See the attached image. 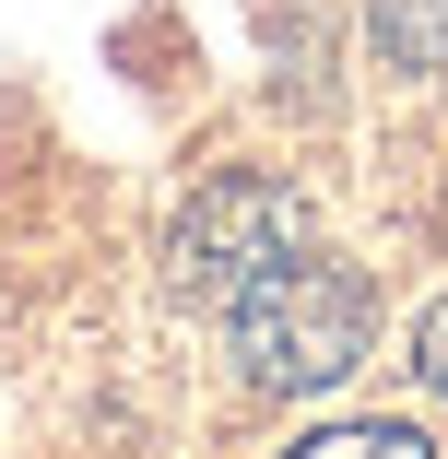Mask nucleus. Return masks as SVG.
<instances>
[{
  "label": "nucleus",
  "mask_w": 448,
  "mask_h": 459,
  "mask_svg": "<svg viewBox=\"0 0 448 459\" xmlns=\"http://www.w3.org/2000/svg\"><path fill=\"white\" fill-rule=\"evenodd\" d=\"M413 377H425V389L448 401V295H436V307L413 318Z\"/></svg>",
  "instance_id": "5"
},
{
  "label": "nucleus",
  "mask_w": 448,
  "mask_h": 459,
  "mask_svg": "<svg viewBox=\"0 0 448 459\" xmlns=\"http://www.w3.org/2000/svg\"><path fill=\"white\" fill-rule=\"evenodd\" d=\"M224 330H236V377L295 401V389H330V377H354V365H366V342H378V295H366V271H354V259L295 247V259H272V271L224 307Z\"/></svg>",
  "instance_id": "1"
},
{
  "label": "nucleus",
  "mask_w": 448,
  "mask_h": 459,
  "mask_svg": "<svg viewBox=\"0 0 448 459\" xmlns=\"http://www.w3.org/2000/svg\"><path fill=\"white\" fill-rule=\"evenodd\" d=\"M378 59L390 71H436L448 59V0H378Z\"/></svg>",
  "instance_id": "3"
},
{
  "label": "nucleus",
  "mask_w": 448,
  "mask_h": 459,
  "mask_svg": "<svg viewBox=\"0 0 448 459\" xmlns=\"http://www.w3.org/2000/svg\"><path fill=\"white\" fill-rule=\"evenodd\" d=\"M284 459H436L413 424H319V436H295Z\"/></svg>",
  "instance_id": "4"
},
{
  "label": "nucleus",
  "mask_w": 448,
  "mask_h": 459,
  "mask_svg": "<svg viewBox=\"0 0 448 459\" xmlns=\"http://www.w3.org/2000/svg\"><path fill=\"white\" fill-rule=\"evenodd\" d=\"M307 247V201L284 189V177H213V189L177 212V236H165V271H177V295L189 307H236L272 259H295Z\"/></svg>",
  "instance_id": "2"
}]
</instances>
